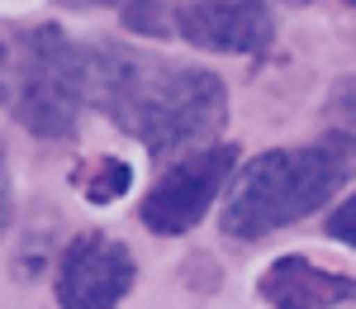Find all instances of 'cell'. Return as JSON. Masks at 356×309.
I'll return each instance as SVG.
<instances>
[{"label":"cell","mask_w":356,"mask_h":309,"mask_svg":"<svg viewBox=\"0 0 356 309\" xmlns=\"http://www.w3.org/2000/svg\"><path fill=\"white\" fill-rule=\"evenodd\" d=\"M171 29L204 53H243V57L266 53L275 38V24L261 0H186V5H176Z\"/></svg>","instance_id":"8992f818"},{"label":"cell","mask_w":356,"mask_h":309,"mask_svg":"<svg viewBox=\"0 0 356 309\" xmlns=\"http://www.w3.org/2000/svg\"><path fill=\"white\" fill-rule=\"evenodd\" d=\"M352 176V134H332L309 148H271L252 157L238 176V186L223 200V233L238 243L271 238L280 228L309 219L323 209L337 186Z\"/></svg>","instance_id":"7a4b0ae2"},{"label":"cell","mask_w":356,"mask_h":309,"mask_svg":"<svg viewBox=\"0 0 356 309\" xmlns=\"http://www.w3.org/2000/svg\"><path fill=\"white\" fill-rule=\"evenodd\" d=\"M285 5H314V0H285Z\"/></svg>","instance_id":"4fadbf2b"},{"label":"cell","mask_w":356,"mask_h":309,"mask_svg":"<svg viewBox=\"0 0 356 309\" xmlns=\"http://www.w3.org/2000/svg\"><path fill=\"white\" fill-rule=\"evenodd\" d=\"M0 95L5 110L38 138H72L86 110V62L81 43L57 24L19 29L5 43L0 62Z\"/></svg>","instance_id":"3957f363"},{"label":"cell","mask_w":356,"mask_h":309,"mask_svg":"<svg viewBox=\"0 0 356 309\" xmlns=\"http://www.w3.org/2000/svg\"><path fill=\"white\" fill-rule=\"evenodd\" d=\"M57 5H67V10H100V5H114V0H57Z\"/></svg>","instance_id":"7c38bea8"},{"label":"cell","mask_w":356,"mask_h":309,"mask_svg":"<svg viewBox=\"0 0 356 309\" xmlns=\"http://www.w3.org/2000/svg\"><path fill=\"white\" fill-rule=\"evenodd\" d=\"M86 105L105 110L152 157L200 148L228 124V86L209 67H186L129 43H81Z\"/></svg>","instance_id":"6da1fadb"},{"label":"cell","mask_w":356,"mask_h":309,"mask_svg":"<svg viewBox=\"0 0 356 309\" xmlns=\"http://www.w3.org/2000/svg\"><path fill=\"white\" fill-rule=\"evenodd\" d=\"M352 290L347 271H328L309 257H275L257 281V295L271 309H337L352 300Z\"/></svg>","instance_id":"52a82bcc"},{"label":"cell","mask_w":356,"mask_h":309,"mask_svg":"<svg viewBox=\"0 0 356 309\" xmlns=\"http://www.w3.org/2000/svg\"><path fill=\"white\" fill-rule=\"evenodd\" d=\"M352 224H356V200L347 196L342 205H337V214L328 219V233L337 238V243H347V248H352V238H356V233H352Z\"/></svg>","instance_id":"30bf717a"},{"label":"cell","mask_w":356,"mask_h":309,"mask_svg":"<svg viewBox=\"0 0 356 309\" xmlns=\"http://www.w3.org/2000/svg\"><path fill=\"white\" fill-rule=\"evenodd\" d=\"M76 186H81V196L90 205H114L119 196H129V186H134V167L124 162V157H90L76 176H72Z\"/></svg>","instance_id":"ba28073f"},{"label":"cell","mask_w":356,"mask_h":309,"mask_svg":"<svg viewBox=\"0 0 356 309\" xmlns=\"http://www.w3.org/2000/svg\"><path fill=\"white\" fill-rule=\"evenodd\" d=\"M119 19H124L129 33H147V38L171 33V19H166L162 0H124V5H119Z\"/></svg>","instance_id":"9c48e42d"},{"label":"cell","mask_w":356,"mask_h":309,"mask_svg":"<svg viewBox=\"0 0 356 309\" xmlns=\"http://www.w3.org/2000/svg\"><path fill=\"white\" fill-rule=\"evenodd\" d=\"M15 219V191H10V167H5V143H0V233Z\"/></svg>","instance_id":"8fae6325"},{"label":"cell","mask_w":356,"mask_h":309,"mask_svg":"<svg viewBox=\"0 0 356 309\" xmlns=\"http://www.w3.org/2000/svg\"><path fill=\"white\" fill-rule=\"evenodd\" d=\"M134 281H138L134 253L110 233L86 228L57 257L53 295L62 309H114L134 290Z\"/></svg>","instance_id":"5b68a950"},{"label":"cell","mask_w":356,"mask_h":309,"mask_svg":"<svg viewBox=\"0 0 356 309\" xmlns=\"http://www.w3.org/2000/svg\"><path fill=\"white\" fill-rule=\"evenodd\" d=\"M238 157H243L238 143H209V148H195L186 157H176L152 181V191L143 196L138 219L147 224V233H157V238L191 233L214 209V200L228 191V181L238 171Z\"/></svg>","instance_id":"277c9868"},{"label":"cell","mask_w":356,"mask_h":309,"mask_svg":"<svg viewBox=\"0 0 356 309\" xmlns=\"http://www.w3.org/2000/svg\"><path fill=\"white\" fill-rule=\"evenodd\" d=\"M0 62H5V38H0Z\"/></svg>","instance_id":"5bb4252c"}]
</instances>
